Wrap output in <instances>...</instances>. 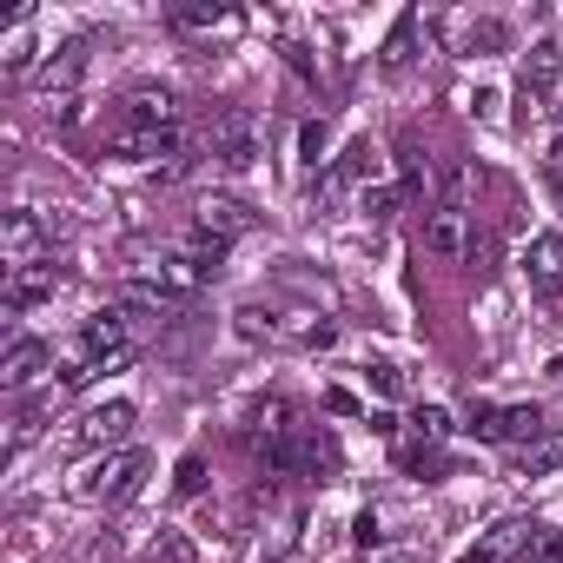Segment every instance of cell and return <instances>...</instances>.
<instances>
[{
  "instance_id": "obj_1",
  "label": "cell",
  "mask_w": 563,
  "mask_h": 563,
  "mask_svg": "<svg viewBox=\"0 0 563 563\" xmlns=\"http://www.w3.org/2000/svg\"><path fill=\"white\" fill-rule=\"evenodd\" d=\"M206 146H212V159H219L225 173H245V166H258V153H265V120L232 107V113H219V120H212Z\"/></svg>"
},
{
  "instance_id": "obj_2",
  "label": "cell",
  "mask_w": 563,
  "mask_h": 563,
  "mask_svg": "<svg viewBox=\"0 0 563 563\" xmlns=\"http://www.w3.org/2000/svg\"><path fill=\"white\" fill-rule=\"evenodd\" d=\"M41 258H54V232L41 225V212L34 206H14V212H0V265H41Z\"/></svg>"
},
{
  "instance_id": "obj_3",
  "label": "cell",
  "mask_w": 563,
  "mask_h": 563,
  "mask_svg": "<svg viewBox=\"0 0 563 563\" xmlns=\"http://www.w3.org/2000/svg\"><path fill=\"white\" fill-rule=\"evenodd\" d=\"M140 477H146V451H113V457H100L93 471L74 477V497H80V504H113V497H126Z\"/></svg>"
},
{
  "instance_id": "obj_4",
  "label": "cell",
  "mask_w": 563,
  "mask_h": 563,
  "mask_svg": "<svg viewBox=\"0 0 563 563\" xmlns=\"http://www.w3.org/2000/svg\"><path fill=\"white\" fill-rule=\"evenodd\" d=\"M543 543V523L537 517H497L471 550H464V563H517V556H530Z\"/></svg>"
},
{
  "instance_id": "obj_5",
  "label": "cell",
  "mask_w": 563,
  "mask_h": 563,
  "mask_svg": "<svg viewBox=\"0 0 563 563\" xmlns=\"http://www.w3.org/2000/svg\"><path fill=\"white\" fill-rule=\"evenodd\" d=\"M471 431L477 438H490V444H537L543 438V411L537 405H477L471 411Z\"/></svg>"
},
{
  "instance_id": "obj_6",
  "label": "cell",
  "mask_w": 563,
  "mask_h": 563,
  "mask_svg": "<svg viewBox=\"0 0 563 563\" xmlns=\"http://www.w3.org/2000/svg\"><path fill=\"white\" fill-rule=\"evenodd\" d=\"M252 225H258V212H252L245 199H232V192H206V199L192 206V232L212 239V245H232V239H245Z\"/></svg>"
},
{
  "instance_id": "obj_7",
  "label": "cell",
  "mask_w": 563,
  "mask_h": 563,
  "mask_svg": "<svg viewBox=\"0 0 563 563\" xmlns=\"http://www.w3.org/2000/svg\"><path fill=\"white\" fill-rule=\"evenodd\" d=\"M54 292H60V265L41 258V265H14V272H8V286H0V306L21 319V312H34V306L54 299Z\"/></svg>"
},
{
  "instance_id": "obj_8",
  "label": "cell",
  "mask_w": 563,
  "mask_h": 563,
  "mask_svg": "<svg viewBox=\"0 0 563 563\" xmlns=\"http://www.w3.org/2000/svg\"><path fill=\"white\" fill-rule=\"evenodd\" d=\"M74 358L93 365V372H107V358H126V312H93L80 345H74Z\"/></svg>"
},
{
  "instance_id": "obj_9",
  "label": "cell",
  "mask_w": 563,
  "mask_h": 563,
  "mask_svg": "<svg viewBox=\"0 0 563 563\" xmlns=\"http://www.w3.org/2000/svg\"><path fill=\"white\" fill-rule=\"evenodd\" d=\"M133 424H140V405H133V398H113V405H100V411H87V418H80V438H74V444L107 451V444H126V438H133Z\"/></svg>"
},
{
  "instance_id": "obj_10",
  "label": "cell",
  "mask_w": 563,
  "mask_h": 563,
  "mask_svg": "<svg viewBox=\"0 0 563 563\" xmlns=\"http://www.w3.org/2000/svg\"><path fill=\"white\" fill-rule=\"evenodd\" d=\"M126 126H153V133H179V100L173 87H133L126 100Z\"/></svg>"
},
{
  "instance_id": "obj_11",
  "label": "cell",
  "mask_w": 563,
  "mask_h": 563,
  "mask_svg": "<svg viewBox=\"0 0 563 563\" xmlns=\"http://www.w3.org/2000/svg\"><path fill=\"white\" fill-rule=\"evenodd\" d=\"M424 252H431V258H464V252H471V212L431 206V219H424Z\"/></svg>"
},
{
  "instance_id": "obj_12",
  "label": "cell",
  "mask_w": 563,
  "mask_h": 563,
  "mask_svg": "<svg viewBox=\"0 0 563 563\" xmlns=\"http://www.w3.org/2000/svg\"><path fill=\"white\" fill-rule=\"evenodd\" d=\"M523 272H530V286L550 299V292L563 286V232H537L530 252H523Z\"/></svg>"
},
{
  "instance_id": "obj_13",
  "label": "cell",
  "mask_w": 563,
  "mask_h": 563,
  "mask_svg": "<svg viewBox=\"0 0 563 563\" xmlns=\"http://www.w3.org/2000/svg\"><path fill=\"white\" fill-rule=\"evenodd\" d=\"M41 372H47V345L27 339V332H14V339H8V358H0V385L21 391V385H34Z\"/></svg>"
},
{
  "instance_id": "obj_14",
  "label": "cell",
  "mask_w": 563,
  "mask_h": 563,
  "mask_svg": "<svg viewBox=\"0 0 563 563\" xmlns=\"http://www.w3.org/2000/svg\"><path fill=\"white\" fill-rule=\"evenodd\" d=\"M556 74H563V47H556V41H537V47L523 54V93L543 100V93L556 87Z\"/></svg>"
},
{
  "instance_id": "obj_15",
  "label": "cell",
  "mask_w": 563,
  "mask_h": 563,
  "mask_svg": "<svg viewBox=\"0 0 563 563\" xmlns=\"http://www.w3.org/2000/svg\"><path fill=\"white\" fill-rule=\"evenodd\" d=\"M87 54H93L87 41H67V47H60V54H54V60L41 67V93H67V87H74V80L87 74Z\"/></svg>"
},
{
  "instance_id": "obj_16",
  "label": "cell",
  "mask_w": 563,
  "mask_h": 563,
  "mask_svg": "<svg viewBox=\"0 0 563 563\" xmlns=\"http://www.w3.org/2000/svg\"><path fill=\"white\" fill-rule=\"evenodd\" d=\"M550 471H563V424H550L537 444L517 451V477H550Z\"/></svg>"
},
{
  "instance_id": "obj_17",
  "label": "cell",
  "mask_w": 563,
  "mask_h": 563,
  "mask_svg": "<svg viewBox=\"0 0 563 563\" xmlns=\"http://www.w3.org/2000/svg\"><path fill=\"white\" fill-rule=\"evenodd\" d=\"M411 41H418V14H398V27H391V41H385V67H391V74L411 67Z\"/></svg>"
},
{
  "instance_id": "obj_18",
  "label": "cell",
  "mask_w": 563,
  "mask_h": 563,
  "mask_svg": "<svg viewBox=\"0 0 563 563\" xmlns=\"http://www.w3.org/2000/svg\"><path fill=\"white\" fill-rule=\"evenodd\" d=\"M398 173H405V192H424V179H431V166H424V146L405 133L398 140Z\"/></svg>"
},
{
  "instance_id": "obj_19",
  "label": "cell",
  "mask_w": 563,
  "mask_h": 563,
  "mask_svg": "<svg viewBox=\"0 0 563 563\" xmlns=\"http://www.w3.org/2000/svg\"><path fill=\"white\" fill-rule=\"evenodd\" d=\"M411 431H418L424 444H444V438H451V411H444V405H418V411H411Z\"/></svg>"
},
{
  "instance_id": "obj_20",
  "label": "cell",
  "mask_w": 563,
  "mask_h": 563,
  "mask_svg": "<svg viewBox=\"0 0 563 563\" xmlns=\"http://www.w3.org/2000/svg\"><path fill=\"white\" fill-rule=\"evenodd\" d=\"M372 166H378V153L358 140V146H345V159H339V179H345V186H365V179H372Z\"/></svg>"
},
{
  "instance_id": "obj_21",
  "label": "cell",
  "mask_w": 563,
  "mask_h": 563,
  "mask_svg": "<svg viewBox=\"0 0 563 563\" xmlns=\"http://www.w3.org/2000/svg\"><path fill=\"white\" fill-rule=\"evenodd\" d=\"M471 186H477V166H451V173H444V192H438V206H457V212H464Z\"/></svg>"
},
{
  "instance_id": "obj_22",
  "label": "cell",
  "mask_w": 563,
  "mask_h": 563,
  "mask_svg": "<svg viewBox=\"0 0 563 563\" xmlns=\"http://www.w3.org/2000/svg\"><path fill=\"white\" fill-rule=\"evenodd\" d=\"M325 146H332V126H325V120H306V126H299V153H306V166H319Z\"/></svg>"
},
{
  "instance_id": "obj_23",
  "label": "cell",
  "mask_w": 563,
  "mask_h": 563,
  "mask_svg": "<svg viewBox=\"0 0 563 563\" xmlns=\"http://www.w3.org/2000/svg\"><path fill=\"white\" fill-rule=\"evenodd\" d=\"M358 206H365V219H391V206H398V186H365V192H358Z\"/></svg>"
},
{
  "instance_id": "obj_24",
  "label": "cell",
  "mask_w": 563,
  "mask_h": 563,
  "mask_svg": "<svg viewBox=\"0 0 563 563\" xmlns=\"http://www.w3.org/2000/svg\"><path fill=\"white\" fill-rule=\"evenodd\" d=\"M352 537H358V550H378V543H385V517H378V510H358Z\"/></svg>"
},
{
  "instance_id": "obj_25",
  "label": "cell",
  "mask_w": 563,
  "mask_h": 563,
  "mask_svg": "<svg viewBox=\"0 0 563 563\" xmlns=\"http://www.w3.org/2000/svg\"><path fill=\"white\" fill-rule=\"evenodd\" d=\"M0 60H8V74H27V67H34V41H27V27L8 41V54H0Z\"/></svg>"
},
{
  "instance_id": "obj_26",
  "label": "cell",
  "mask_w": 563,
  "mask_h": 563,
  "mask_svg": "<svg viewBox=\"0 0 563 563\" xmlns=\"http://www.w3.org/2000/svg\"><path fill=\"white\" fill-rule=\"evenodd\" d=\"M173 27H225V8H179Z\"/></svg>"
},
{
  "instance_id": "obj_27",
  "label": "cell",
  "mask_w": 563,
  "mask_h": 563,
  "mask_svg": "<svg viewBox=\"0 0 563 563\" xmlns=\"http://www.w3.org/2000/svg\"><path fill=\"white\" fill-rule=\"evenodd\" d=\"M206 490V457H179V497H199Z\"/></svg>"
},
{
  "instance_id": "obj_28",
  "label": "cell",
  "mask_w": 563,
  "mask_h": 563,
  "mask_svg": "<svg viewBox=\"0 0 563 563\" xmlns=\"http://www.w3.org/2000/svg\"><path fill=\"white\" fill-rule=\"evenodd\" d=\"M497 41H504V27H497V21H477V27H471V47H497Z\"/></svg>"
},
{
  "instance_id": "obj_29",
  "label": "cell",
  "mask_w": 563,
  "mask_h": 563,
  "mask_svg": "<svg viewBox=\"0 0 563 563\" xmlns=\"http://www.w3.org/2000/svg\"><path fill=\"white\" fill-rule=\"evenodd\" d=\"M530 563H563V537H543V543L530 550Z\"/></svg>"
},
{
  "instance_id": "obj_30",
  "label": "cell",
  "mask_w": 563,
  "mask_h": 563,
  "mask_svg": "<svg viewBox=\"0 0 563 563\" xmlns=\"http://www.w3.org/2000/svg\"><path fill=\"white\" fill-rule=\"evenodd\" d=\"M550 173H556V179H563V140H556V146H550Z\"/></svg>"
}]
</instances>
